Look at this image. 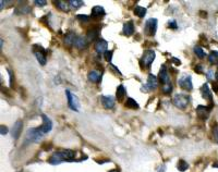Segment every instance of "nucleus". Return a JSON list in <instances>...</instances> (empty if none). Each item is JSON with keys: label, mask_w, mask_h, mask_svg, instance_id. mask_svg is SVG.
I'll return each mask as SVG.
<instances>
[{"label": "nucleus", "mask_w": 218, "mask_h": 172, "mask_svg": "<svg viewBox=\"0 0 218 172\" xmlns=\"http://www.w3.org/2000/svg\"><path fill=\"white\" fill-rule=\"evenodd\" d=\"M208 61L210 63L217 64L218 63V51H212L208 56Z\"/></svg>", "instance_id": "28"}, {"label": "nucleus", "mask_w": 218, "mask_h": 172, "mask_svg": "<svg viewBox=\"0 0 218 172\" xmlns=\"http://www.w3.org/2000/svg\"><path fill=\"white\" fill-rule=\"evenodd\" d=\"M159 81H160L161 83L165 85V84H168L170 83V78H169V74H168V71H167V68L165 64H163L160 68V71H159V76H158Z\"/></svg>", "instance_id": "11"}, {"label": "nucleus", "mask_w": 218, "mask_h": 172, "mask_svg": "<svg viewBox=\"0 0 218 172\" xmlns=\"http://www.w3.org/2000/svg\"><path fill=\"white\" fill-rule=\"evenodd\" d=\"M26 137H27L29 141L38 143L43 138V133L39 129H30L26 133Z\"/></svg>", "instance_id": "5"}, {"label": "nucleus", "mask_w": 218, "mask_h": 172, "mask_svg": "<svg viewBox=\"0 0 218 172\" xmlns=\"http://www.w3.org/2000/svg\"><path fill=\"white\" fill-rule=\"evenodd\" d=\"M212 74H213V71L207 72V80H212Z\"/></svg>", "instance_id": "42"}, {"label": "nucleus", "mask_w": 218, "mask_h": 172, "mask_svg": "<svg viewBox=\"0 0 218 172\" xmlns=\"http://www.w3.org/2000/svg\"><path fill=\"white\" fill-rule=\"evenodd\" d=\"M155 59V51L152 50V49H148L143 54V57H142V60H141V63L142 66H145V68H149L151 64L153 63Z\"/></svg>", "instance_id": "4"}, {"label": "nucleus", "mask_w": 218, "mask_h": 172, "mask_svg": "<svg viewBox=\"0 0 218 172\" xmlns=\"http://www.w3.org/2000/svg\"><path fill=\"white\" fill-rule=\"evenodd\" d=\"M99 36V29H89V33H87V40H95L96 38H98Z\"/></svg>", "instance_id": "24"}, {"label": "nucleus", "mask_w": 218, "mask_h": 172, "mask_svg": "<svg viewBox=\"0 0 218 172\" xmlns=\"http://www.w3.org/2000/svg\"><path fill=\"white\" fill-rule=\"evenodd\" d=\"M212 109H213V105H210V106H198V108H196V113H198L200 119L206 120Z\"/></svg>", "instance_id": "8"}, {"label": "nucleus", "mask_w": 218, "mask_h": 172, "mask_svg": "<svg viewBox=\"0 0 218 172\" xmlns=\"http://www.w3.org/2000/svg\"><path fill=\"white\" fill-rule=\"evenodd\" d=\"M76 35L73 33V32H70L68 34L66 35V37H64V44L68 45V46H72V45H74V41L76 39Z\"/></svg>", "instance_id": "22"}, {"label": "nucleus", "mask_w": 218, "mask_h": 172, "mask_svg": "<svg viewBox=\"0 0 218 172\" xmlns=\"http://www.w3.org/2000/svg\"><path fill=\"white\" fill-rule=\"evenodd\" d=\"M87 38L83 37V36H78L76 39L74 41V46L76 47L78 49H84L87 47Z\"/></svg>", "instance_id": "17"}, {"label": "nucleus", "mask_w": 218, "mask_h": 172, "mask_svg": "<svg viewBox=\"0 0 218 172\" xmlns=\"http://www.w3.org/2000/svg\"><path fill=\"white\" fill-rule=\"evenodd\" d=\"M116 96H117V99H118V101H119V103L123 101L124 97H126V88H124V86L122 85V84L118 86L117 93H116Z\"/></svg>", "instance_id": "23"}, {"label": "nucleus", "mask_w": 218, "mask_h": 172, "mask_svg": "<svg viewBox=\"0 0 218 172\" xmlns=\"http://www.w3.org/2000/svg\"><path fill=\"white\" fill-rule=\"evenodd\" d=\"M109 172H119V171H118V170H116V169H114V170H110Z\"/></svg>", "instance_id": "46"}, {"label": "nucleus", "mask_w": 218, "mask_h": 172, "mask_svg": "<svg viewBox=\"0 0 218 172\" xmlns=\"http://www.w3.org/2000/svg\"><path fill=\"white\" fill-rule=\"evenodd\" d=\"M0 132H1V135H6L7 133H8V127L5 125H1V127H0Z\"/></svg>", "instance_id": "38"}, {"label": "nucleus", "mask_w": 218, "mask_h": 172, "mask_svg": "<svg viewBox=\"0 0 218 172\" xmlns=\"http://www.w3.org/2000/svg\"><path fill=\"white\" fill-rule=\"evenodd\" d=\"M35 56H36L37 61L42 66H45V64H46L47 58H46V54H45V51L43 50V48H40L39 51H35Z\"/></svg>", "instance_id": "20"}, {"label": "nucleus", "mask_w": 218, "mask_h": 172, "mask_svg": "<svg viewBox=\"0 0 218 172\" xmlns=\"http://www.w3.org/2000/svg\"><path fill=\"white\" fill-rule=\"evenodd\" d=\"M215 78H216V80L218 81V71H217V72H216V73H215Z\"/></svg>", "instance_id": "44"}, {"label": "nucleus", "mask_w": 218, "mask_h": 172, "mask_svg": "<svg viewBox=\"0 0 218 172\" xmlns=\"http://www.w3.org/2000/svg\"><path fill=\"white\" fill-rule=\"evenodd\" d=\"M0 45H1V48H2V46H3V40L2 39H0Z\"/></svg>", "instance_id": "45"}, {"label": "nucleus", "mask_w": 218, "mask_h": 172, "mask_svg": "<svg viewBox=\"0 0 218 172\" xmlns=\"http://www.w3.org/2000/svg\"><path fill=\"white\" fill-rule=\"evenodd\" d=\"M68 2H69V5L72 7V8H74V9L80 8V7H82L84 5V2L82 0H70Z\"/></svg>", "instance_id": "30"}, {"label": "nucleus", "mask_w": 218, "mask_h": 172, "mask_svg": "<svg viewBox=\"0 0 218 172\" xmlns=\"http://www.w3.org/2000/svg\"><path fill=\"white\" fill-rule=\"evenodd\" d=\"M134 14L138 15L139 17H144L145 14H146V9L144 8V7L136 6L134 8Z\"/></svg>", "instance_id": "26"}, {"label": "nucleus", "mask_w": 218, "mask_h": 172, "mask_svg": "<svg viewBox=\"0 0 218 172\" xmlns=\"http://www.w3.org/2000/svg\"><path fill=\"white\" fill-rule=\"evenodd\" d=\"M87 78L91 82H94V83H99L101 81V72L96 71V70H93V71L89 72V75Z\"/></svg>", "instance_id": "15"}, {"label": "nucleus", "mask_w": 218, "mask_h": 172, "mask_svg": "<svg viewBox=\"0 0 218 172\" xmlns=\"http://www.w3.org/2000/svg\"><path fill=\"white\" fill-rule=\"evenodd\" d=\"M22 127H23V123H22V121H17V122L14 123V125H13L12 131H11L12 136H13L14 140H17V138H19L21 132H22Z\"/></svg>", "instance_id": "14"}, {"label": "nucleus", "mask_w": 218, "mask_h": 172, "mask_svg": "<svg viewBox=\"0 0 218 172\" xmlns=\"http://www.w3.org/2000/svg\"><path fill=\"white\" fill-rule=\"evenodd\" d=\"M216 66H218V63H217V64H216Z\"/></svg>", "instance_id": "48"}, {"label": "nucleus", "mask_w": 218, "mask_h": 172, "mask_svg": "<svg viewBox=\"0 0 218 172\" xmlns=\"http://www.w3.org/2000/svg\"><path fill=\"white\" fill-rule=\"evenodd\" d=\"M177 168H178L179 171L183 172L189 168V164H188V162H185L184 160H179L178 164H177Z\"/></svg>", "instance_id": "29"}, {"label": "nucleus", "mask_w": 218, "mask_h": 172, "mask_svg": "<svg viewBox=\"0 0 218 172\" xmlns=\"http://www.w3.org/2000/svg\"><path fill=\"white\" fill-rule=\"evenodd\" d=\"M66 95L67 98H68V105L71 108L72 110L74 111H80V101H79V98L75 96L74 94H72L70 91L67 89L66 91Z\"/></svg>", "instance_id": "3"}, {"label": "nucleus", "mask_w": 218, "mask_h": 172, "mask_svg": "<svg viewBox=\"0 0 218 172\" xmlns=\"http://www.w3.org/2000/svg\"><path fill=\"white\" fill-rule=\"evenodd\" d=\"M34 3L35 5H37L38 7H44V6H46L47 1H45V0H35Z\"/></svg>", "instance_id": "37"}, {"label": "nucleus", "mask_w": 218, "mask_h": 172, "mask_svg": "<svg viewBox=\"0 0 218 172\" xmlns=\"http://www.w3.org/2000/svg\"><path fill=\"white\" fill-rule=\"evenodd\" d=\"M17 172H22V171H17Z\"/></svg>", "instance_id": "47"}, {"label": "nucleus", "mask_w": 218, "mask_h": 172, "mask_svg": "<svg viewBox=\"0 0 218 172\" xmlns=\"http://www.w3.org/2000/svg\"><path fill=\"white\" fill-rule=\"evenodd\" d=\"M178 84L181 88L185 89V91H192V78L190 75H182L178 81Z\"/></svg>", "instance_id": "6"}, {"label": "nucleus", "mask_w": 218, "mask_h": 172, "mask_svg": "<svg viewBox=\"0 0 218 172\" xmlns=\"http://www.w3.org/2000/svg\"><path fill=\"white\" fill-rule=\"evenodd\" d=\"M165 169H166V166L163 164V167H160V168L158 169V172H165Z\"/></svg>", "instance_id": "43"}, {"label": "nucleus", "mask_w": 218, "mask_h": 172, "mask_svg": "<svg viewBox=\"0 0 218 172\" xmlns=\"http://www.w3.org/2000/svg\"><path fill=\"white\" fill-rule=\"evenodd\" d=\"M42 119H43V124L38 127V129L42 131L43 134H46V133L50 132L52 129V122L51 120L47 117L46 115H42Z\"/></svg>", "instance_id": "7"}, {"label": "nucleus", "mask_w": 218, "mask_h": 172, "mask_svg": "<svg viewBox=\"0 0 218 172\" xmlns=\"http://www.w3.org/2000/svg\"><path fill=\"white\" fill-rule=\"evenodd\" d=\"M106 14V12L104 10V8L101 6H95L92 9V17H101Z\"/></svg>", "instance_id": "19"}, {"label": "nucleus", "mask_w": 218, "mask_h": 172, "mask_svg": "<svg viewBox=\"0 0 218 172\" xmlns=\"http://www.w3.org/2000/svg\"><path fill=\"white\" fill-rule=\"evenodd\" d=\"M7 71H8L9 78H10V86L13 87V85H14V74H13V72H12L10 69H7Z\"/></svg>", "instance_id": "33"}, {"label": "nucleus", "mask_w": 218, "mask_h": 172, "mask_svg": "<svg viewBox=\"0 0 218 172\" xmlns=\"http://www.w3.org/2000/svg\"><path fill=\"white\" fill-rule=\"evenodd\" d=\"M214 138H215V141L218 143V126L214 129Z\"/></svg>", "instance_id": "40"}, {"label": "nucleus", "mask_w": 218, "mask_h": 172, "mask_svg": "<svg viewBox=\"0 0 218 172\" xmlns=\"http://www.w3.org/2000/svg\"><path fill=\"white\" fill-rule=\"evenodd\" d=\"M107 47H108V43H107L106 40L98 39L97 41L95 43L94 48L98 55H104V54L107 51Z\"/></svg>", "instance_id": "9"}, {"label": "nucleus", "mask_w": 218, "mask_h": 172, "mask_svg": "<svg viewBox=\"0 0 218 172\" xmlns=\"http://www.w3.org/2000/svg\"><path fill=\"white\" fill-rule=\"evenodd\" d=\"M194 52H195V55L198 56L200 59H203L205 56H206V54H205V51H204L203 49L201 48V47H195L194 48Z\"/></svg>", "instance_id": "31"}, {"label": "nucleus", "mask_w": 218, "mask_h": 172, "mask_svg": "<svg viewBox=\"0 0 218 172\" xmlns=\"http://www.w3.org/2000/svg\"><path fill=\"white\" fill-rule=\"evenodd\" d=\"M158 86V80L154 74H148V78H147V82L146 85H145V88L148 89V91H155Z\"/></svg>", "instance_id": "10"}, {"label": "nucleus", "mask_w": 218, "mask_h": 172, "mask_svg": "<svg viewBox=\"0 0 218 172\" xmlns=\"http://www.w3.org/2000/svg\"><path fill=\"white\" fill-rule=\"evenodd\" d=\"M60 156L62 158L63 161H73L75 157V152L73 150H70V149H64V150H61Z\"/></svg>", "instance_id": "13"}, {"label": "nucleus", "mask_w": 218, "mask_h": 172, "mask_svg": "<svg viewBox=\"0 0 218 172\" xmlns=\"http://www.w3.org/2000/svg\"><path fill=\"white\" fill-rule=\"evenodd\" d=\"M112 54H114V51H112V50H107V51L104 54V57H105L106 61H108V62H111Z\"/></svg>", "instance_id": "34"}, {"label": "nucleus", "mask_w": 218, "mask_h": 172, "mask_svg": "<svg viewBox=\"0 0 218 172\" xmlns=\"http://www.w3.org/2000/svg\"><path fill=\"white\" fill-rule=\"evenodd\" d=\"M101 101L106 109H112L115 107V99L112 96H101Z\"/></svg>", "instance_id": "12"}, {"label": "nucleus", "mask_w": 218, "mask_h": 172, "mask_svg": "<svg viewBox=\"0 0 218 172\" xmlns=\"http://www.w3.org/2000/svg\"><path fill=\"white\" fill-rule=\"evenodd\" d=\"M134 33V24L132 21H128L123 24V34L126 36H131Z\"/></svg>", "instance_id": "16"}, {"label": "nucleus", "mask_w": 218, "mask_h": 172, "mask_svg": "<svg viewBox=\"0 0 218 172\" xmlns=\"http://www.w3.org/2000/svg\"><path fill=\"white\" fill-rule=\"evenodd\" d=\"M171 91H172L171 82H170V83H168V84H165V85H163V92L165 93V94H169Z\"/></svg>", "instance_id": "32"}, {"label": "nucleus", "mask_w": 218, "mask_h": 172, "mask_svg": "<svg viewBox=\"0 0 218 172\" xmlns=\"http://www.w3.org/2000/svg\"><path fill=\"white\" fill-rule=\"evenodd\" d=\"M62 158L60 156V152H56L54 154H52V156L48 159V162L51 164H59L62 162Z\"/></svg>", "instance_id": "21"}, {"label": "nucleus", "mask_w": 218, "mask_h": 172, "mask_svg": "<svg viewBox=\"0 0 218 172\" xmlns=\"http://www.w3.org/2000/svg\"><path fill=\"white\" fill-rule=\"evenodd\" d=\"M172 103L179 109H185L190 103V97L185 94H177L172 99Z\"/></svg>", "instance_id": "1"}, {"label": "nucleus", "mask_w": 218, "mask_h": 172, "mask_svg": "<svg viewBox=\"0 0 218 172\" xmlns=\"http://www.w3.org/2000/svg\"><path fill=\"white\" fill-rule=\"evenodd\" d=\"M168 26H169L170 29H176L177 27H178V25H177V22H176L175 20L169 21V22H168Z\"/></svg>", "instance_id": "36"}, {"label": "nucleus", "mask_w": 218, "mask_h": 172, "mask_svg": "<svg viewBox=\"0 0 218 172\" xmlns=\"http://www.w3.org/2000/svg\"><path fill=\"white\" fill-rule=\"evenodd\" d=\"M56 6H57L58 9H60L61 11L68 12L69 11V2L68 1H62V0H58L56 1Z\"/></svg>", "instance_id": "25"}, {"label": "nucleus", "mask_w": 218, "mask_h": 172, "mask_svg": "<svg viewBox=\"0 0 218 172\" xmlns=\"http://www.w3.org/2000/svg\"><path fill=\"white\" fill-rule=\"evenodd\" d=\"M76 19L80 20V21H82L83 23H86V22H89V17H86V15H84V14H79L78 17H76Z\"/></svg>", "instance_id": "35"}, {"label": "nucleus", "mask_w": 218, "mask_h": 172, "mask_svg": "<svg viewBox=\"0 0 218 172\" xmlns=\"http://www.w3.org/2000/svg\"><path fill=\"white\" fill-rule=\"evenodd\" d=\"M157 19L155 17H151L145 22V25H144V32L145 34L148 35V36H154L157 31Z\"/></svg>", "instance_id": "2"}, {"label": "nucleus", "mask_w": 218, "mask_h": 172, "mask_svg": "<svg viewBox=\"0 0 218 172\" xmlns=\"http://www.w3.org/2000/svg\"><path fill=\"white\" fill-rule=\"evenodd\" d=\"M201 92H202L203 98H205V99H207V100H210V101H213V95H212V93H210V88H208V85H207L206 83L202 86Z\"/></svg>", "instance_id": "18"}, {"label": "nucleus", "mask_w": 218, "mask_h": 172, "mask_svg": "<svg viewBox=\"0 0 218 172\" xmlns=\"http://www.w3.org/2000/svg\"><path fill=\"white\" fill-rule=\"evenodd\" d=\"M194 71L198 72V73H202V72H203V66H202L201 64H198V66H196L194 68Z\"/></svg>", "instance_id": "39"}, {"label": "nucleus", "mask_w": 218, "mask_h": 172, "mask_svg": "<svg viewBox=\"0 0 218 172\" xmlns=\"http://www.w3.org/2000/svg\"><path fill=\"white\" fill-rule=\"evenodd\" d=\"M126 108H130V109H138L139 108V103L133 99V98H128L126 103Z\"/></svg>", "instance_id": "27"}, {"label": "nucleus", "mask_w": 218, "mask_h": 172, "mask_svg": "<svg viewBox=\"0 0 218 172\" xmlns=\"http://www.w3.org/2000/svg\"><path fill=\"white\" fill-rule=\"evenodd\" d=\"M213 91H214L215 93H218V82L213 83Z\"/></svg>", "instance_id": "41"}]
</instances>
